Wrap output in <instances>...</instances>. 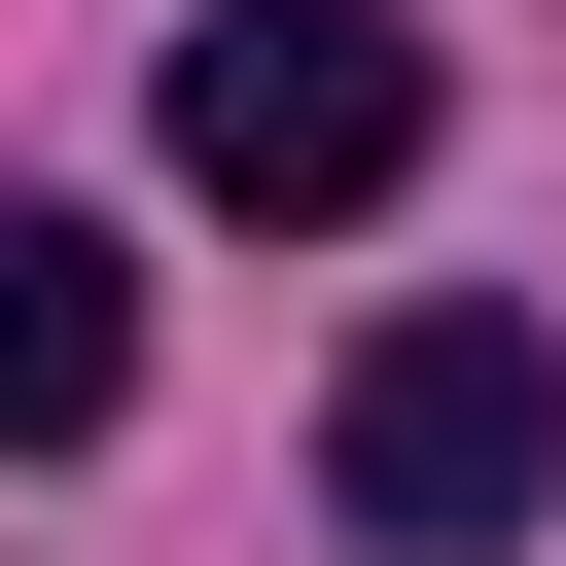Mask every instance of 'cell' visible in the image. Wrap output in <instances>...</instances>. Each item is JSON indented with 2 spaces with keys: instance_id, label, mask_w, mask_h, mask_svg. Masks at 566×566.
Returning <instances> with one entry per match:
<instances>
[{
  "instance_id": "1",
  "label": "cell",
  "mask_w": 566,
  "mask_h": 566,
  "mask_svg": "<svg viewBox=\"0 0 566 566\" xmlns=\"http://www.w3.org/2000/svg\"><path fill=\"white\" fill-rule=\"evenodd\" d=\"M318 495H354L389 566H495V531L566 495V354H531V318H389V354L318 389Z\"/></svg>"
},
{
  "instance_id": "2",
  "label": "cell",
  "mask_w": 566,
  "mask_h": 566,
  "mask_svg": "<svg viewBox=\"0 0 566 566\" xmlns=\"http://www.w3.org/2000/svg\"><path fill=\"white\" fill-rule=\"evenodd\" d=\"M177 177L212 212H389L424 177V35L389 0H212L177 35Z\"/></svg>"
},
{
  "instance_id": "3",
  "label": "cell",
  "mask_w": 566,
  "mask_h": 566,
  "mask_svg": "<svg viewBox=\"0 0 566 566\" xmlns=\"http://www.w3.org/2000/svg\"><path fill=\"white\" fill-rule=\"evenodd\" d=\"M106 389H142V248H106V212H35V177H0V460H71V424H106Z\"/></svg>"
}]
</instances>
